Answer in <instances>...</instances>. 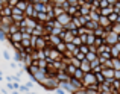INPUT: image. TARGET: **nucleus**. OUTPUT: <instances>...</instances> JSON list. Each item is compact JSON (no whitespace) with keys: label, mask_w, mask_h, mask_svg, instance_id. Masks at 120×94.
<instances>
[{"label":"nucleus","mask_w":120,"mask_h":94,"mask_svg":"<svg viewBox=\"0 0 120 94\" xmlns=\"http://www.w3.org/2000/svg\"><path fill=\"white\" fill-rule=\"evenodd\" d=\"M119 58H120V53H119Z\"/></svg>","instance_id":"dca6fc26"},{"label":"nucleus","mask_w":120,"mask_h":94,"mask_svg":"<svg viewBox=\"0 0 120 94\" xmlns=\"http://www.w3.org/2000/svg\"><path fill=\"white\" fill-rule=\"evenodd\" d=\"M103 43H105V44H108V46H114L116 43H119V33L114 32L112 29L106 30L105 36H103Z\"/></svg>","instance_id":"f03ea898"},{"label":"nucleus","mask_w":120,"mask_h":94,"mask_svg":"<svg viewBox=\"0 0 120 94\" xmlns=\"http://www.w3.org/2000/svg\"><path fill=\"white\" fill-rule=\"evenodd\" d=\"M97 23H99V26L103 27L105 30H109V29H111V26H112V23H111V20L108 18V15H100Z\"/></svg>","instance_id":"20e7f679"},{"label":"nucleus","mask_w":120,"mask_h":94,"mask_svg":"<svg viewBox=\"0 0 120 94\" xmlns=\"http://www.w3.org/2000/svg\"><path fill=\"white\" fill-rule=\"evenodd\" d=\"M67 3L71 6H79V0H67Z\"/></svg>","instance_id":"f8f14e48"},{"label":"nucleus","mask_w":120,"mask_h":94,"mask_svg":"<svg viewBox=\"0 0 120 94\" xmlns=\"http://www.w3.org/2000/svg\"><path fill=\"white\" fill-rule=\"evenodd\" d=\"M102 74L105 76V79H116V77H114V68H112V67L103 68V70H102Z\"/></svg>","instance_id":"39448f33"},{"label":"nucleus","mask_w":120,"mask_h":94,"mask_svg":"<svg viewBox=\"0 0 120 94\" xmlns=\"http://www.w3.org/2000/svg\"><path fill=\"white\" fill-rule=\"evenodd\" d=\"M3 56H5V59H8V61H9V59H11V56H9V53L6 52V50H5V52H3Z\"/></svg>","instance_id":"ddd939ff"},{"label":"nucleus","mask_w":120,"mask_h":94,"mask_svg":"<svg viewBox=\"0 0 120 94\" xmlns=\"http://www.w3.org/2000/svg\"><path fill=\"white\" fill-rule=\"evenodd\" d=\"M71 77H76V79L82 80V77H84V71H82V68L78 67V68H76V71H75V74H73Z\"/></svg>","instance_id":"0eeeda50"},{"label":"nucleus","mask_w":120,"mask_h":94,"mask_svg":"<svg viewBox=\"0 0 120 94\" xmlns=\"http://www.w3.org/2000/svg\"><path fill=\"white\" fill-rule=\"evenodd\" d=\"M79 52H82V53L87 55V53L90 52V46H88V44H81L79 46Z\"/></svg>","instance_id":"1a4fd4ad"},{"label":"nucleus","mask_w":120,"mask_h":94,"mask_svg":"<svg viewBox=\"0 0 120 94\" xmlns=\"http://www.w3.org/2000/svg\"><path fill=\"white\" fill-rule=\"evenodd\" d=\"M112 68H114V70H120V58L119 56L112 58Z\"/></svg>","instance_id":"6e6552de"},{"label":"nucleus","mask_w":120,"mask_h":94,"mask_svg":"<svg viewBox=\"0 0 120 94\" xmlns=\"http://www.w3.org/2000/svg\"><path fill=\"white\" fill-rule=\"evenodd\" d=\"M79 68H82V71H84V73H87V71H91V62L87 61V59H84V61L81 62Z\"/></svg>","instance_id":"423d86ee"},{"label":"nucleus","mask_w":120,"mask_h":94,"mask_svg":"<svg viewBox=\"0 0 120 94\" xmlns=\"http://www.w3.org/2000/svg\"><path fill=\"white\" fill-rule=\"evenodd\" d=\"M117 2H119V0H108V3H109V5H116Z\"/></svg>","instance_id":"4468645a"},{"label":"nucleus","mask_w":120,"mask_h":94,"mask_svg":"<svg viewBox=\"0 0 120 94\" xmlns=\"http://www.w3.org/2000/svg\"><path fill=\"white\" fill-rule=\"evenodd\" d=\"M55 20H56V21H58V23H59V24H61V26H62V27H64V29H65V27H67V26H68V24H70V23H71V20H73V17H71V15H70V14H68V12H67V11H65V12H64V14H61V15H58V17H56V18H55Z\"/></svg>","instance_id":"7ed1b4c3"},{"label":"nucleus","mask_w":120,"mask_h":94,"mask_svg":"<svg viewBox=\"0 0 120 94\" xmlns=\"http://www.w3.org/2000/svg\"><path fill=\"white\" fill-rule=\"evenodd\" d=\"M0 40H5V35H3V33H0Z\"/></svg>","instance_id":"2eb2a0df"},{"label":"nucleus","mask_w":120,"mask_h":94,"mask_svg":"<svg viewBox=\"0 0 120 94\" xmlns=\"http://www.w3.org/2000/svg\"><path fill=\"white\" fill-rule=\"evenodd\" d=\"M38 49H44L46 47V43H44V40L43 38H38V41H37V44H35Z\"/></svg>","instance_id":"9b49d317"},{"label":"nucleus","mask_w":120,"mask_h":94,"mask_svg":"<svg viewBox=\"0 0 120 94\" xmlns=\"http://www.w3.org/2000/svg\"><path fill=\"white\" fill-rule=\"evenodd\" d=\"M96 79H97V83H102L103 80H105V76L102 74V71H99V73H96Z\"/></svg>","instance_id":"9d476101"},{"label":"nucleus","mask_w":120,"mask_h":94,"mask_svg":"<svg viewBox=\"0 0 120 94\" xmlns=\"http://www.w3.org/2000/svg\"><path fill=\"white\" fill-rule=\"evenodd\" d=\"M82 85H84V88L91 87V85H99V83H97V79H96V73H93V71H87V73H84Z\"/></svg>","instance_id":"f257e3e1"}]
</instances>
